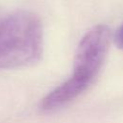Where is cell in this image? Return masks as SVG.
Wrapping results in <instances>:
<instances>
[{"label":"cell","instance_id":"6da1fadb","mask_svg":"<svg viewBox=\"0 0 123 123\" xmlns=\"http://www.w3.org/2000/svg\"><path fill=\"white\" fill-rule=\"evenodd\" d=\"M111 37L109 27L103 24L93 27L83 37L77 47L71 76L41 100L43 111L63 107L87 89L104 63Z\"/></svg>","mask_w":123,"mask_h":123},{"label":"cell","instance_id":"7a4b0ae2","mask_svg":"<svg viewBox=\"0 0 123 123\" xmlns=\"http://www.w3.org/2000/svg\"><path fill=\"white\" fill-rule=\"evenodd\" d=\"M43 50L40 19L30 12H16L0 20V68L37 62Z\"/></svg>","mask_w":123,"mask_h":123},{"label":"cell","instance_id":"3957f363","mask_svg":"<svg viewBox=\"0 0 123 123\" xmlns=\"http://www.w3.org/2000/svg\"><path fill=\"white\" fill-rule=\"evenodd\" d=\"M114 40H115L117 46L119 48L123 49V23L119 26V28L116 31L115 37H114Z\"/></svg>","mask_w":123,"mask_h":123}]
</instances>
